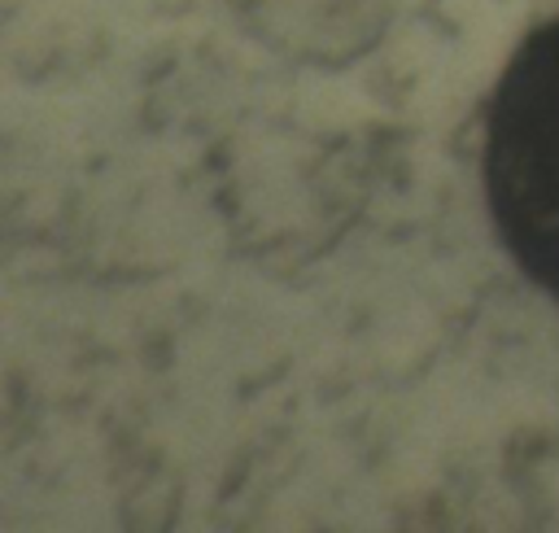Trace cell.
<instances>
[{
	"instance_id": "6da1fadb",
	"label": "cell",
	"mask_w": 559,
	"mask_h": 533,
	"mask_svg": "<svg viewBox=\"0 0 559 533\" xmlns=\"http://www.w3.org/2000/svg\"><path fill=\"white\" fill-rule=\"evenodd\" d=\"M480 183L498 240L559 301V13L515 48L493 83Z\"/></svg>"
}]
</instances>
